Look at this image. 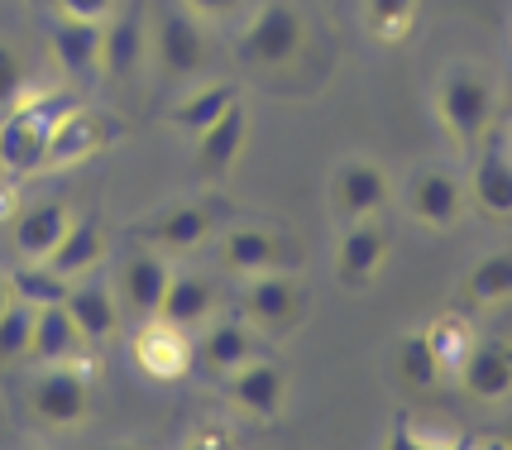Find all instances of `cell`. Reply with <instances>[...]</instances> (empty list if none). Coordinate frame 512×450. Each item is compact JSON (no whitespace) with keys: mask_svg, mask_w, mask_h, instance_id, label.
Wrapping results in <instances>:
<instances>
[{"mask_svg":"<svg viewBox=\"0 0 512 450\" xmlns=\"http://www.w3.org/2000/svg\"><path fill=\"white\" fill-rule=\"evenodd\" d=\"M72 106H77L72 91H44V96H24L15 111H5V120H0V168L15 182L29 178V173H44L48 135Z\"/></svg>","mask_w":512,"mask_h":450,"instance_id":"cell-1","label":"cell"},{"mask_svg":"<svg viewBox=\"0 0 512 450\" xmlns=\"http://www.w3.org/2000/svg\"><path fill=\"white\" fill-rule=\"evenodd\" d=\"M436 115L455 144H479L493 125V82L479 68H450L436 87Z\"/></svg>","mask_w":512,"mask_h":450,"instance_id":"cell-2","label":"cell"},{"mask_svg":"<svg viewBox=\"0 0 512 450\" xmlns=\"http://www.w3.org/2000/svg\"><path fill=\"white\" fill-rule=\"evenodd\" d=\"M302 39H307V24H302V10L288 5V0H268L249 15L245 34H240V58L254 63V68H288L292 58L302 53Z\"/></svg>","mask_w":512,"mask_h":450,"instance_id":"cell-3","label":"cell"},{"mask_svg":"<svg viewBox=\"0 0 512 450\" xmlns=\"http://www.w3.org/2000/svg\"><path fill=\"white\" fill-rule=\"evenodd\" d=\"M120 135H125V125H120L115 115L91 111V106L77 101V106L53 125V135H48L44 173H67V168H77V163H91V158L106 154Z\"/></svg>","mask_w":512,"mask_h":450,"instance_id":"cell-4","label":"cell"},{"mask_svg":"<svg viewBox=\"0 0 512 450\" xmlns=\"http://www.w3.org/2000/svg\"><path fill=\"white\" fill-rule=\"evenodd\" d=\"M245 321L254 336L283 340L302 326V288L288 269L254 273L245 283Z\"/></svg>","mask_w":512,"mask_h":450,"instance_id":"cell-5","label":"cell"},{"mask_svg":"<svg viewBox=\"0 0 512 450\" xmlns=\"http://www.w3.org/2000/svg\"><path fill=\"white\" fill-rule=\"evenodd\" d=\"M154 58L168 77H201L206 63H211V34H206V20L192 15L187 5L163 10L158 24H154Z\"/></svg>","mask_w":512,"mask_h":450,"instance_id":"cell-6","label":"cell"},{"mask_svg":"<svg viewBox=\"0 0 512 450\" xmlns=\"http://www.w3.org/2000/svg\"><path fill=\"white\" fill-rule=\"evenodd\" d=\"M87 407H91V388L82 369L39 364V374L29 383V412L44 427H77V422H87Z\"/></svg>","mask_w":512,"mask_h":450,"instance_id":"cell-7","label":"cell"},{"mask_svg":"<svg viewBox=\"0 0 512 450\" xmlns=\"http://www.w3.org/2000/svg\"><path fill=\"white\" fill-rule=\"evenodd\" d=\"M393 197V182L383 173L379 158H340L331 173V202L340 211V221H369L379 216Z\"/></svg>","mask_w":512,"mask_h":450,"instance_id":"cell-8","label":"cell"},{"mask_svg":"<svg viewBox=\"0 0 512 450\" xmlns=\"http://www.w3.org/2000/svg\"><path fill=\"white\" fill-rule=\"evenodd\" d=\"M216 259L225 273L235 278H254V273H273L292 264V240L264 225H235L216 240Z\"/></svg>","mask_w":512,"mask_h":450,"instance_id":"cell-9","label":"cell"},{"mask_svg":"<svg viewBox=\"0 0 512 450\" xmlns=\"http://www.w3.org/2000/svg\"><path fill=\"white\" fill-rule=\"evenodd\" d=\"M130 350H134V369L154 383H178L192 374V340H187V331L158 321V316H149V321L134 331Z\"/></svg>","mask_w":512,"mask_h":450,"instance_id":"cell-10","label":"cell"},{"mask_svg":"<svg viewBox=\"0 0 512 450\" xmlns=\"http://www.w3.org/2000/svg\"><path fill=\"white\" fill-rule=\"evenodd\" d=\"M197 149H192V158H197V173L206 182H221L230 178V168H235V158L245 154V139H249V106L245 96H235L230 106H225L206 130H197Z\"/></svg>","mask_w":512,"mask_h":450,"instance_id":"cell-11","label":"cell"},{"mask_svg":"<svg viewBox=\"0 0 512 450\" xmlns=\"http://www.w3.org/2000/svg\"><path fill=\"white\" fill-rule=\"evenodd\" d=\"M225 393L249 422H278L288 403V374L273 360H245L235 374H225Z\"/></svg>","mask_w":512,"mask_h":450,"instance_id":"cell-12","label":"cell"},{"mask_svg":"<svg viewBox=\"0 0 512 450\" xmlns=\"http://www.w3.org/2000/svg\"><path fill=\"white\" fill-rule=\"evenodd\" d=\"M407 211L426 230H450L465 216V182L446 173V168H422L417 178L407 182Z\"/></svg>","mask_w":512,"mask_h":450,"instance_id":"cell-13","label":"cell"},{"mask_svg":"<svg viewBox=\"0 0 512 450\" xmlns=\"http://www.w3.org/2000/svg\"><path fill=\"white\" fill-rule=\"evenodd\" d=\"M383 259H388L383 225L374 221V216H369V221H345V235H340V245H335V278H340L345 288H369L374 273L383 269Z\"/></svg>","mask_w":512,"mask_h":450,"instance_id":"cell-14","label":"cell"},{"mask_svg":"<svg viewBox=\"0 0 512 450\" xmlns=\"http://www.w3.org/2000/svg\"><path fill=\"white\" fill-rule=\"evenodd\" d=\"M455 374H460L469 398H479V403H503L512 393V345L498 336L474 340Z\"/></svg>","mask_w":512,"mask_h":450,"instance_id":"cell-15","label":"cell"},{"mask_svg":"<svg viewBox=\"0 0 512 450\" xmlns=\"http://www.w3.org/2000/svg\"><path fill=\"white\" fill-rule=\"evenodd\" d=\"M221 307V293H216V283L211 278H201V273H173L168 278V293L158 302V321H168V326H178V331H197L206 326L211 316Z\"/></svg>","mask_w":512,"mask_h":450,"instance_id":"cell-16","label":"cell"},{"mask_svg":"<svg viewBox=\"0 0 512 450\" xmlns=\"http://www.w3.org/2000/svg\"><path fill=\"white\" fill-rule=\"evenodd\" d=\"M67 316L77 321V331L87 345H101V340H111L120 331V297H115L111 283H82V278H72V288H67Z\"/></svg>","mask_w":512,"mask_h":450,"instance_id":"cell-17","label":"cell"},{"mask_svg":"<svg viewBox=\"0 0 512 450\" xmlns=\"http://www.w3.org/2000/svg\"><path fill=\"white\" fill-rule=\"evenodd\" d=\"M168 278H173V269H168L163 254H154V249L130 254L125 269H120V293L115 297H120L139 321H149V316H158V302H163V293H168Z\"/></svg>","mask_w":512,"mask_h":450,"instance_id":"cell-18","label":"cell"},{"mask_svg":"<svg viewBox=\"0 0 512 450\" xmlns=\"http://www.w3.org/2000/svg\"><path fill=\"white\" fill-rule=\"evenodd\" d=\"M245 360H254V331H249V321H211L206 326V336L192 345V364H201L206 374H235Z\"/></svg>","mask_w":512,"mask_h":450,"instance_id":"cell-19","label":"cell"},{"mask_svg":"<svg viewBox=\"0 0 512 450\" xmlns=\"http://www.w3.org/2000/svg\"><path fill=\"white\" fill-rule=\"evenodd\" d=\"M469 197L489 221H512V154L508 144H489L474 158V178H469Z\"/></svg>","mask_w":512,"mask_h":450,"instance_id":"cell-20","label":"cell"},{"mask_svg":"<svg viewBox=\"0 0 512 450\" xmlns=\"http://www.w3.org/2000/svg\"><path fill=\"white\" fill-rule=\"evenodd\" d=\"M48 48H53V63L63 68V77L82 82V77L96 72V58H101V24L58 15L53 29H48Z\"/></svg>","mask_w":512,"mask_h":450,"instance_id":"cell-21","label":"cell"},{"mask_svg":"<svg viewBox=\"0 0 512 450\" xmlns=\"http://www.w3.org/2000/svg\"><path fill=\"white\" fill-rule=\"evenodd\" d=\"M144 235H149L163 254H192V249L211 245L216 221H211V211H206L201 202H178V206H168Z\"/></svg>","mask_w":512,"mask_h":450,"instance_id":"cell-22","label":"cell"},{"mask_svg":"<svg viewBox=\"0 0 512 450\" xmlns=\"http://www.w3.org/2000/svg\"><path fill=\"white\" fill-rule=\"evenodd\" d=\"M149 53V29L139 15H111L101 24V58H96V72L101 77H130Z\"/></svg>","mask_w":512,"mask_h":450,"instance_id":"cell-23","label":"cell"},{"mask_svg":"<svg viewBox=\"0 0 512 450\" xmlns=\"http://www.w3.org/2000/svg\"><path fill=\"white\" fill-rule=\"evenodd\" d=\"M87 340L77 331V321L67 316L63 302H53V307H39L34 312V336H29V364H67L77 350H82Z\"/></svg>","mask_w":512,"mask_h":450,"instance_id":"cell-24","label":"cell"},{"mask_svg":"<svg viewBox=\"0 0 512 450\" xmlns=\"http://www.w3.org/2000/svg\"><path fill=\"white\" fill-rule=\"evenodd\" d=\"M101 259H106V230H101V221H77L72 216V225L63 230V240L53 245V254L44 264L72 283V278H87Z\"/></svg>","mask_w":512,"mask_h":450,"instance_id":"cell-25","label":"cell"},{"mask_svg":"<svg viewBox=\"0 0 512 450\" xmlns=\"http://www.w3.org/2000/svg\"><path fill=\"white\" fill-rule=\"evenodd\" d=\"M67 225H72V206L67 202L29 206L20 221H15V249H20V259H48L53 245L63 240Z\"/></svg>","mask_w":512,"mask_h":450,"instance_id":"cell-26","label":"cell"},{"mask_svg":"<svg viewBox=\"0 0 512 450\" xmlns=\"http://www.w3.org/2000/svg\"><path fill=\"white\" fill-rule=\"evenodd\" d=\"M235 96H240L235 82H201L197 91H187L178 106L168 111V120H173L178 130H187V135H197V130H206V125H211V120H216Z\"/></svg>","mask_w":512,"mask_h":450,"instance_id":"cell-27","label":"cell"},{"mask_svg":"<svg viewBox=\"0 0 512 450\" xmlns=\"http://www.w3.org/2000/svg\"><path fill=\"white\" fill-rule=\"evenodd\" d=\"M10 278V293L15 302H29V307H53V302H67V283L63 273H53L44 259H24L15 273H5Z\"/></svg>","mask_w":512,"mask_h":450,"instance_id":"cell-28","label":"cell"},{"mask_svg":"<svg viewBox=\"0 0 512 450\" xmlns=\"http://www.w3.org/2000/svg\"><path fill=\"white\" fill-rule=\"evenodd\" d=\"M512 297V254H489L465 273V302L474 307H493Z\"/></svg>","mask_w":512,"mask_h":450,"instance_id":"cell-29","label":"cell"},{"mask_svg":"<svg viewBox=\"0 0 512 450\" xmlns=\"http://www.w3.org/2000/svg\"><path fill=\"white\" fill-rule=\"evenodd\" d=\"M359 10L379 44H402L417 24V0H359Z\"/></svg>","mask_w":512,"mask_h":450,"instance_id":"cell-30","label":"cell"},{"mask_svg":"<svg viewBox=\"0 0 512 450\" xmlns=\"http://www.w3.org/2000/svg\"><path fill=\"white\" fill-rule=\"evenodd\" d=\"M398 374L407 388H431V383L441 379L446 369L436 364V355H431V340H426V331H412V336L398 340Z\"/></svg>","mask_w":512,"mask_h":450,"instance_id":"cell-31","label":"cell"},{"mask_svg":"<svg viewBox=\"0 0 512 450\" xmlns=\"http://www.w3.org/2000/svg\"><path fill=\"white\" fill-rule=\"evenodd\" d=\"M426 340H431V355L441 369H460V360L469 355V345H474V331H469L460 316H441L436 326H426Z\"/></svg>","mask_w":512,"mask_h":450,"instance_id":"cell-32","label":"cell"},{"mask_svg":"<svg viewBox=\"0 0 512 450\" xmlns=\"http://www.w3.org/2000/svg\"><path fill=\"white\" fill-rule=\"evenodd\" d=\"M34 312L39 307H29V302H10L5 312H0V360L15 364L29 355V336H34Z\"/></svg>","mask_w":512,"mask_h":450,"instance_id":"cell-33","label":"cell"},{"mask_svg":"<svg viewBox=\"0 0 512 450\" xmlns=\"http://www.w3.org/2000/svg\"><path fill=\"white\" fill-rule=\"evenodd\" d=\"M24 96H29V63L10 39H0V115L15 111Z\"/></svg>","mask_w":512,"mask_h":450,"instance_id":"cell-34","label":"cell"},{"mask_svg":"<svg viewBox=\"0 0 512 450\" xmlns=\"http://www.w3.org/2000/svg\"><path fill=\"white\" fill-rule=\"evenodd\" d=\"M53 5L67 20H96V24H106L120 10V0H53Z\"/></svg>","mask_w":512,"mask_h":450,"instance_id":"cell-35","label":"cell"},{"mask_svg":"<svg viewBox=\"0 0 512 450\" xmlns=\"http://www.w3.org/2000/svg\"><path fill=\"white\" fill-rule=\"evenodd\" d=\"M192 15H201V20H225V15H235L240 10V0H182Z\"/></svg>","mask_w":512,"mask_h":450,"instance_id":"cell-36","label":"cell"},{"mask_svg":"<svg viewBox=\"0 0 512 450\" xmlns=\"http://www.w3.org/2000/svg\"><path fill=\"white\" fill-rule=\"evenodd\" d=\"M10 206H15V178H10V173L0 168V221L10 216Z\"/></svg>","mask_w":512,"mask_h":450,"instance_id":"cell-37","label":"cell"},{"mask_svg":"<svg viewBox=\"0 0 512 450\" xmlns=\"http://www.w3.org/2000/svg\"><path fill=\"white\" fill-rule=\"evenodd\" d=\"M10 302H15V293H10V278H5V273H0V312H5V307H10Z\"/></svg>","mask_w":512,"mask_h":450,"instance_id":"cell-38","label":"cell"},{"mask_svg":"<svg viewBox=\"0 0 512 450\" xmlns=\"http://www.w3.org/2000/svg\"><path fill=\"white\" fill-rule=\"evenodd\" d=\"M503 441H508V446H512V422H508V427H503Z\"/></svg>","mask_w":512,"mask_h":450,"instance_id":"cell-39","label":"cell"},{"mask_svg":"<svg viewBox=\"0 0 512 450\" xmlns=\"http://www.w3.org/2000/svg\"><path fill=\"white\" fill-rule=\"evenodd\" d=\"M508 154H512V135H508Z\"/></svg>","mask_w":512,"mask_h":450,"instance_id":"cell-40","label":"cell"}]
</instances>
